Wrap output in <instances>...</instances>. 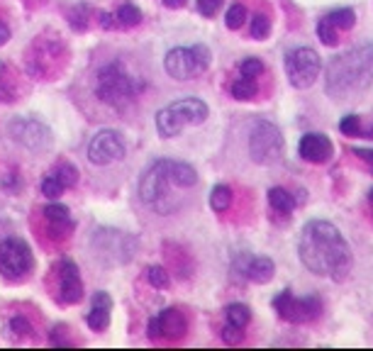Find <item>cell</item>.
<instances>
[{
	"mask_svg": "<svg viewBox=\"0 0 373 351\" xmlns=\"http://www.w3.org/2000/svg\"><path fill=\"white\" fill-rule=\"evenodd\" d=\"M185 329H188V322H185L183 310L178 307H168V310L159 312L156 317L149 320V337L159 339V337H183Z\"/></svg>",
	"mask_w": 373,
	"mask_h": 351,
	"instance_id": "14",
	"label": "cell"
},
{
	"mask_svg": "<svg viewBox=\"0 0 373 351\" xmlns=\"http://www.w3.org/2000/svg\"><path fill=\"white\" fill-rule=\"evenodd\" d=\"M339 130H342L347 137H366L364 125H361V117H359V115H347V117H344L342 122H339Z\"/></svg>",
	"mask_w": 373,
	"mask_h": 351,
	"instance_id": "28",
	"label": "cell"
},
{
	"mask_svg": "<svg viewBox=\"0 0 373 351\" xmlns=\"http://www.w3.org/2000/svg\"><path fill=\"white\" fill-rule=\"evenodd\" d=\"M229 91H232V96L237 98V100H251V98L259 93V84H256V79H251V76H239Z\"/></svg>",
	"mask_w": 373,
	"mask_h": 351,
	"instance_id": "22",
	"label": "cell"
},
{
	"mask_svg": "<svg viewBox=\"0 0 373 351\" xmlns=\"http://www.w3.org/2000/svg\"><path fill=\"white\" fill-rule=\"evenodd\" d=\"M147 278H149V283L159 290L171 285V276H168V271L163 266H149L147 268Z\"/></svg>",
	"mask_w": 373,
	"mask_h": 351,
	"instance_id": "26",
	"label": "cell"
},
{
	"mask_svg": "<svg viewBox=\"0 0 373 351\" xmlns=\"http://www.w3.org/2000/svg\"><path fill=\"white\" fill-rule=\"evenodd\" d=\"M219 8H222V0H197V13L205 18H215Z\"/></svg>",
	"mask_w": 373,
	"mask_h": 351,
	"instance_id": "34",
	"label": "cell"
},
{
	"mask_svg": "<svg viewBox=\"0 0 373 351\" xmlns=\"http://www.w3.org/2000/svg\"><path fill=\"white\" fill-rule=\"evenodd\" d=\"M251 322V310L249 305L232 303L224 307V327H222V339L224 342H239L244 337V329Z\"/></svg>",
	"mask_w": 373,
	"mask_h": 351,
	"instance_id": "17",
	"label": "cell"
},
{
	"mask_svg": "<svg viewBox=\"0 0 373 351\" xmlns=\"http://www.w3.org/2000/svg\"><path fill=\"white\" fill-rule=\"evenodd\" d=\"M171 188H176L171 173H168V159H159L154 161L139 180V197L156 212L166 215V212L176 210L171 205Z\"/></svg>",
	"mask_w": 373,
	"mask_h": 351,
	"instance_id": "5",
	"label": "cell"
},
{
	"mask_svg": "<svg viewBox=\"0 0 373 351\" xmlns=\"http://www.w3.org/2000/svg\"><path fill=\"white\" fill-rule=\"evenodd\" d=\"M229 205H232V188H229V185H222V183L215 185L210 193V207L215 212H224Z\"/></svg>",
	"mask_w": 373,
	"mask_h": 351,
	"instance_id": "24",
	"label": "cell"
},
{
	"mask_svg": "<svg viewBox=\"0 0 373 351\" xmlns=\"http://www.w3.org/2000/svg\"><path fill=\"white\" fill-rule=\"evenodd\" d=\"M54 173H57V178L62 180L64 188H74L76 183H79V171H76L74 163H59L57 168H54Z\"/></svg>",
	"mask_w": 373,
	"mask_h": 351,
	"instance_id": "25",
	"label": "cell"
},
{
	"mask_svg": "<svg viewBox=\"0 0 373 351\" xmlns=\"http://www.w3.org/2000/svg\"><path fill=\"white\" fill-rule=\"evenodd\" d=\"M10 40V30H8V25L5 22H0V47H3L5 42Z\"/></svg>",
	"mask_w": 373,
	"mask_h": 351,
	"instance_id": "35",
	"label": "cell"
},
{
	"mask_svg": "<svg viewBox=\"0 0 373 351\" xmlns=\"http://www.w3.org/2000/svg\"><path fill=\"white\" fill-rule=\"evenodd\" d=\"M161 3L166 5V8H183L185 0H161Z\"/></svg>",
	"mask_w": 373,
	"mask_h": 351,
	"instance_id": "37",
	"label": "cell"
},
{
	"mask_svg": "<svg viewBox=\"0 0 373 351\" xmlns=\"http://www.w3.org/2000/svg\"><path fill=\"white\" fill-rule=\"evenodd\" d=\"M369 202H371V205H373V188L369 190Z\"/></svg>",
	"mask_w": 373,
	"mask_h": 351,
	"instance_id": "38",
	"label": "cell"
},
{
	"mask_svg": "<svg viewBox=\"0 0 373 351\" xmlns=\"http://www.w3.org/2000/svg\"><path fill=\"white\" fill-rule=\"evenodd\" d=\"M35 268V256L25 239L8 237L0 241V273L10 281H22Z\"/></svg>",
	"mask_w": 373,
	"mask_h": 351,
	"instance_id": "8",
	"label": "cell"
},
{
	"mask_svg": "<svg viewBox=\"0 0 373 351\" xmlns=\"http://www.w3.org/2000/svg\"><path fill=\"white\" fill-rule=\"evenodd\" d=\"M224 22H227L229 30H241V25L246 22V8L241 3L232 5V8L227 10V15H224Z\"/></svg>",
	"mask_w": 373,
	"mask_h": 351,
	"instance_id": "29",
	"label": "cell"
},
{
	"mask_svg": "<svg viewBox=\"0 0 373 351\" xmlns=\"http://www.w3.org/2000/svg\"><path fill=\"white\" fill-rule=\"evenodd\" d=\"M325 20L329 25L334 27L337 32H344V30H351L356 22V13L351 8H339V10H332V13L325 15Z\"/></svg>",
	"mask_w": 373,
	"mask_h": 351,
	"instance_id": "21",
	"label": "cell"
},
{
	"mask_svg": "<svg viewBox=\"0 0 373 351\" xmlns=\"http://www.w3.org/2000/svg\"><path fill=\"white\" fill-rule=\"evenodd\" d=\"M239 71H241V76H251V79H256V76L263 74V64H261V59L249 57V59H244V62H241Z\"/></svg>",
	"mask_w": 373,
	"mask_h": 351,
	"instance_id": "32",
	"label": "cell"
},
{
	"mask_svg": "<svg viewBox=\"0 0 373 351\" xmlns=\"http://www.w3.org/2000/svg\"><path fill=\"white\" fill-rule=\"evenodd\" d=\"M210 115V108L200 100V98H180V100L168 103L156 113V130L161 137L171 139L178 137L185 127L202 125Z\"/></svg>",
	"mask_w": 373,
	"mask_h": 351,
	"instance_id": "4",
	"label": "cell"
},
{
	"mask_svg": "<svg viewBox=\"0 0 373 351\" xmlns=\"http://www.w3.org/2000/svg\"><path fill=\"white\" fill-rule=\"evenodd\" d=\"M285 76H288L293 88H310L320 79L322 62L315 49L310 47H295L285 54Z\"/></svg>",
	"mask_w": 373,
	"mask_h": 351,
	"instance_id": "10",
	"label": "cell"
},
{
	"mask_svg": "<svg viewBox=\"0 0 373 351\" xmlns=\"http://www.w3.org/2000/svg\"><path fill=\"white\" fill-rule=\"evenodd\" d=\"M234 273H239L241 278L251 283H268L276 273V266L268 256H249L241 254L234 261Z\"/></svg>",
	"mask_w": 373,
	"mask_h": 351,
	"instance_id": "15",
	"label": "cell"
},
{
	"mask_svg": "<svg viewBox=\"0 0 373 351\" xmlns=\"http://www.w3.org/2000/svg\"><path fill=\"white\" fill-rule=\"evenodd\" d=\"M298 256L310 273L332 281H344L354 266L349 241L327 219H310L300 229Z\"/></svg>",
	"mask_w": 373,
	"mask_h": 351,
	"instance_id": "1",
	"label": "cell"
},
{
	"mask_svg": "<svg viewBox=\"0 0 373 351\" xmlns=\"http://www.w3.org/2000/svg\"><path fill=\"white\" fill-rule=\"evenodd\" d=\"M317 37H320V40L325 42L327 47H334V44L339 42V32L334 30V27L329 25L325 18H320V22H317Z\"/></svg>",
	"mask_w": 373,
	"mask_h": 351,
	"instance_id": "30",
	"label": "cell"
},
{
	"mask_svg": "<svg viewBox=\"0 0 373 351\" xmlns=\"http://www.w3.org/2000/svg\"><path fill=\"white\" fill-rule=\"evenodd\" d=\"M271 35V20H268V15H254L251 18V37L254 40H266V37Z\"/></svg>",
	"mask_w": 373,
	"mask_h": 351,
	"instance_id": "27",
	"label": "cell"
},
{
	"mask_svg": "<svg viewBox=\"0 0 373 351\" xmlns=\"http://www.w3.org/2000/svg\"><path fill=\"white\" fill-rule=\"evenodd\" d=\"M115 20H117L120 27L130 30V27H137L142 22V10L134 3H122L117 8V13H115Z\"/></svg>",
	"mask_w": 373,
	"mask_h": 351,
	"instance_id": "23",
	"label": "cell"
},
{
	"mask_svg": "<svg viewBox=\"0 0 373 351\" xmlns=\"http://www.w3.org/2000/svg\"><path fill=\"white\" fill-rule=\"evenodd\" d=\"M373 84V42H364L329 59L325 69V93L334 100H347Z\"/></svg>",
	"mask_w": 373,
	"mask_h": 351,
	"instance_id": "2",
	"label": "cell"
},
{
	"mask_svg": "<svg viewBox=\"0 0 373 351\" xmlns=\"http://www.w3.org/2000/svg\"><path fill=\"white\" fill-rule=\"evenodd\" d=\"M8 327H10V332H13L15 337H32V325L25 320V317H13Z\"/></svg>",
	"mask_w": 373,
	"mask_h": 351,
	"instance_id": "33",
	"label": "cell"
},
{
	"mask_svg": "<svg viewBox=\"0 0 373 351\" xmlns=\"http://www.w3.org/2000/svg\"><path fill=\"white\" fill-rule=\"evenodd\" d=\"M44 217H47V222L54 227V232H59V237H64V229H71L74 227V222H71V212L66 205H59V202H54V205H47L44 207Z\"/></svg>",
	"mask_w": 373,
	"mask_h": 351,
	"instance_id": "19",
	"label": "cell"
},
{
	"mask_svg": "<svg viewBox=\"0 0 373 351\" xmlns=\"http://www.w3.org/2000/svg\"><path fill=\"white\" fill-rule=\"evenodd\" d=\"M57 290H59V300L64 305H74L84 298V283H81V273L79 266L74 261L64 259L57 266Z\"/></svg>",
	"mask_w": 373,
	"mask_h": 351,
	"instance_id": "13",
	"label": "cell"
},
{
	"mask_svg": "<svg viewBox=\"0 0 373 351\" xmlns=\"http://www.w3.org/2000/svg\"><path fill=\"white\" fill-rule=\"evenodd\" d=\"M42 193L47 195V197H59L64 193V185H62V180L57 178V173H47L44 176V180H42Z\"/></svg>",
	"mask_w": 373,
	"mask_h": 351,
	"instance_id": "31",
	"label": "cell"
},
{
	"mask_svg": "<svg viewBox=\"0 0 373 351\" xmlns=\"http://www.w3.org/2000/svg\"><path fill=\"white\" fill-rule=\"evenodd\" d=\"M125 156V142L122 134L115 130H103L88 144V161L96 166H110Z\"/></svg>",
	"mask_w": 373,
	"mask_h": 351,
	"instance_id": "12",
	"label": "cell"
},
{
	"mask_svg": "<svg viewBox=\"0 0 373 351\" xmlns=\"http://www.w3.org/2000/svg\"><path fill=\"white\" fill-rule=\"evenodd\" d=\"M110 312H113V298L101 290L91 298V312L86 315V325L93 332H103L110 325Z\"/></svg>",
	"mask_w": 373,
	"mask_h": 351,
	"instance_id": "18",
	"label": "cell"
},
{
	"mask_svg": "<svg viewBox=\"0 0 373 351\" xmlns=\"http://www.w3.org/2000/svg\"><path fill=\"white\" fill-rule=\"evenodd\" d=\"M249 154L256 163H273L283 154L281 130L268 120H256L249 132Z\"/></svg>",
	"mask_w": 373,
	"mask_h": 351,
	"instance_id": "9",
	"label": "cell"
},
{
	"mask_svg": "<svg viewBox=\"0 0 373 351\" xmlns=\"http://www.w3.org/2000/svg\"><path fill=\"white\" fill-rule=\"evenodd\" d=\"M147 88V84L137 76H132L125 69L122 62H110L98 71L96 81V93L103 103H108L115 110H125L130 103H134V98Z\"/></svg>",
	"mask_w": 373,
	"mask_h": 351,
	"instance_id": "3",
	"label": "cell"
},
{
	"mask_svg": "<svg viewBox=\"0 0 373 351\" xmlns=\"http://www.w3.org/2000/svg\"><path fill=\"white\" fill-rule=\"evenodd\" d=\"M113 20H115V15H110V13H103V15H101V25L105 27V30H110V27L115 25Z\"/></svg>",
	"mask_w": 373,
	"mask_h": 351,
	"instance_id": "36",
	"label": "cell"
},
{
	"mask_svg": "<svg viewBox=\"0 0 373 351\" xmlns=\"http://www.w3.org/2000/svg\"><path fill=\"white\" fill-rule=\"evenodd\" d=\"M210 49L205 44H193V47H176L163 59V69L176 81H190L207 71L210 66Z\"/></svg>",
	"mask_w": 373,
	"mask_h": 351,
	"instance_id": "6",
	"label": "cell"
},
{
	"mask_svg": "<svg viewBox=\"0 0 373 351\" xmlns=\"http://www.w3.org/2000/svg\"><path fill=\"white\" fill-rule=\"evenodd\" d=\"M8 132L20 146L32 151H42L52 144V132H49L47 125H42L35 117H15L8 125Z\"/></svg>",
	"mask_w": 373,
	"mask_h": 351,
	"instance_id": "11",
	"label": "cell"
},
{
	"mask_svg": "<svg viewBox=\"0 0 373 351\" xmlns=\"http://www.w3.org/2000/svg\"><path fill=\"white\" fill-rule=\"evenodd\" d=\"M298 154L310 163H327L334 154V144L322 132H307L298 142Z\"/></svg>",
	"mask_w": 373,
	"mask_h": 351,
	"instance_id": "16",
	"label": "cell"
},
{
	"mask_svg": "<svg viewBox=\"0 0 373 351\" xmlns=\"http://www.w3.org/2000/svg\"><path fill=\"white\" fill-rule=\"evenodd\" d=\"M273 310L278 312V317L290 325H305L312 322L322 315V300L317 295H293V290H281V293L273 298Z\"/></svg>",
	"mask_w": 373,
	"mask_h": 351,
	"instance_id": "7",
	"label": "cell"
},
{
	"mask_svg": "<svg viewBox=\"0 0 373 351\" xmlns=\"http://www.w3.org/2000/svg\"><path fill=\"white\" fill-rule=\"evenodd\" d=\"M268 202H271V210L278 212V215H290L295 210V205L300 202L298 195H290L285 188H271L268 190Z\"/></svg>",
	"mask_w": 373,
	"mask_h": 351,
	"instance_id": "20",
	"label": "cell"
}]
</instances>
